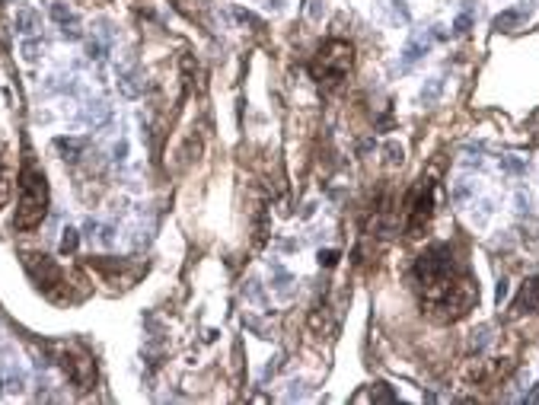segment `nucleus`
Returning a JSON list of instances; mask_svg holds the SVG:
<instances>
[{
  "label": "nucleus",
  "instance_id": "obj_7",
  "mask_svg": "<svg viewBox=\"0 0 539 405\" xmlns=\"http://www.w3.org/2000/svg\"><path fill=\"white\" fill-rule=\"evenodd\" d=\"M539 310V271L533 278H527L521 287L517 300L511 304V316H523V313H536Z\"/></svg>",
  "mask_w": 539,
  "mask_h": 405
},
{
  "label": "nucleus",
  "instance_id": "obj_30",
  "mask_svg": "<svg viewBox=\"0 0 539 405\" xmlns=\"http://www.w3.org/2000/svg\"><path fill=\"white\" fill-rule=\"evenodd\" d=\"M521 402H539V383L530 389V393H523V396H521Z\"/></svg>",
  "mask_w": 539,
  "mask_h": 405
},
{
  "label": "nucleus",
  "instance_id": "obj_11",
  "mask_svg": "<svg viewBox=\"0 0 539 405\" xmlns=\"http://www.w3.org/2000/svg\"><path fill=\"white\" fill-rule=\"evenodd\" d=\"M109 119H112V109L105 102H86L84 112H80V121H84V125H93V128H103Z\"/></svg>",
  "mask_w": 539,
  "mask_h": 405
},
{
  "label": "nucleus",
  "instance_id": "obj_23",
  "mask_svg": "<svg viewBox=\"0 0 539 405\" xmlns=\"http://www.w3.org/2000/svg\"><path fill=\"white\" fill-rule=\"evenodd\" d=\"M469 195H473V182H466V179H463V182H456V188H453V195H450V198L460 204V201H466Z\"/></svg>",
  "mask_w": 539,
  "mask_h": 405
},
{
  "label": "nucleus",
  "instance_id": "obj_16",
  "mask_svg": "<svg viewBox=\"0 0 539 405\" xmlns=\"http://www.w3.org/2000/svg\"><path fill=\"white\" fill-rule=\"evenodd\" d=\"M288 284H290V275L275 262V265H271V287H275V291H284Z\"/></svg>",
  "mask_w": 539,
  "mask_h": 405
},
{
  "label": "nucleus",
  "instance_id": "obj_31",
  "mask_svg": "<svg viewBox=\"0 0 539 405\" xmlns=\"http://www.w3.org/2000/svg\"><path fill=\"white\" fill-rule=\"evenodd\" d=\"M494 297H498V304H501L504 297H507V281H498V287H494Z\"/></svg>",
  "mask_w": 539,
  "mask_h": 405
},
{
  "label": "nucleus",
  "instance_id": "obj_8",
  "mask_svg": "<svg viewBox=\"0 0 539 405\" xmlns=\"http://www.w3.org/2000/svg\"><path fill=\"white\" fill-rule=\"evenodd\" d=\"M533 3L527 0V3H517V7H511V10H501L498 16H494V29L498 32H514V29H521L527 19L533 16Z\"/></svg>",
  "mask_w": 539,
  "mask_h": 405
},
{
  "label": "nucleus",
  "instance_id": "obj_9",
  "mask_svg": "<svg viewBox=\"0 0 539 405\" xmlns=\"http://www.w3.org/2000/svg\"><path fill=\"white\" fill-rule=\"evenodd\" d=\"M431 42H434V36L431 32H418V36H412V42L405 45V51H402V71H409V67H415L421 61V58L431 51Z\"/></svg>",
  "mask_w": 539,
  "mask_h": 405
},
{
  "label": "nucleus",
  "instance_id": "obj_27",
  "mask_svg": "<svg viewBox=\"0 0 539 405\" xmlns=\"http://www.w3.org/2000/svg\"><path fill=\"white\" fill-rule=\"evenodd\" d=\"M112 154H115V160H118V163H125V160H128V140H118Z\"/></svg>",
  "mask_w": 539,
  "mask_h": 405
},
{
  "label": "nucleus",
  "instance_id": "obj_33",
  "mask_svg": "<svg viewBox=\"0 0 539 405\" xmlns=\"http://www.w3.org/2000/svg\"><path fill=\"white\" fill-rule=\"evenodd\" d=\"M0 389H3V380H0Z\"/></svg>",
  "mask_w": 539,
  "mask_h": 405
},
{
  "label": "nucleus",
  "instance_id": "obj_25",
  "mask_svg": "<svg viewBox=\"0 0 539 405\" xmlns=\"http://www.w3.org/2000/svg\"><path fill=\"white\" fill-rule=\"evenodd\" d=\"M514 201H517V211H521V214H530L533 201H530V195L523 192V188H521V192H517V198H514Z\"/></svg>",
  "mask_w": 539,
  "mask_h": 405
},
{
  "label": "nucleus",
  "instance_id": "obj_10",
  "mask_svg": "<svg viewBox=\"0 0 539 405\" xmlns=\"http://www.w3.org/2000/svg\"><path fill=\"white\" fill-rule=\"evenodd\" d=\"M118 90L125 93L128 99L140 96V93H144V71H140L138 64H125V67H118Z\"/></svg>",
  "mask_w": 539,
  "mask_h": 405
},
{
  "label": "nucleus",
  "instance_id": "obj_12",
  "mask_svg": "<svg viewBox=\"0 0 539 405\" xmlns=\"http://www.w3.org/2000/svg\"><path fill=\"white\" fill-rule=\"evenodd\" d=\"M55 147L64 154V160H80V154L86 150V140L84 138H58Z\"/></svg>",
  "mask_w": 539,
  "mask_h": 405
},
{
  "label": "nucleus",
  "instance_id": "obj_2",
  "mask_svg": "<svg viewBox=\"0 0 539 405\" xmlns=\"http://www.w3.org/2000/svg\"><path fill=\"white\" fill-rule=\"evenodd\" d=\"M48 214V182L45 173L38 169L32 160H26L23 166V175H19V204H16V217H13V227L16 230H36L38 223L45 221Z\"/></svg>",
  "mask_w": 539,
  "mask_h": 405
},
{
  "label": "nucleus",
  "instance_id": "obj_32",
  "mask_svg": "<svg viewBox=\"0 0 539 405\" xmlns=\"http://www.w3.org/2000/svg\"><path fill=\"white\" fill-rule=\"evenodd\" d=\"M319 3H323V0H313V7H310V16H313V19L323 16V7H319Z\"/></svg>",
  "mask_w": 539,
  "mask_h": 405
},
{
  "label": "nucleus",
  "instance_id": "obj_18",
  "mask_svg": "<svg viewBox=\"0 0 539 405\" xmlns=\"http://www.w3.org/2000/svg\"><path fill=\"white\" fill-rule=\"evenodd\" d=\"M469 29H473V13H469V10H463V13L453 19V36H466Z\"/></svg>",
  "mask_w": 539,
  "mask_h": 405
},
{
  "label": "nucleus",
  "instance_id": "obj_6",
  "mask_svg": "<svg viewBox=\"0 0 539 405\" xmlns=\"http://www.w3.org/2000/svg\"><path fill=\"white\" fill-rule=\"evenodd\" d=\"M23 265H26L29 278L36 281V287L51 300H67V284L61 268L45 256V252H23Z\"/></svg>",
  "mask_w": 539,
  "mask_h": 405
},
{
  "label": "nucleus",
  "instance_id": "obj_14",
  "mask_svg": "<svg viewBox=\"0 0 539 405\" xmlns=\"http://www.w3.org/2000/svg\"><path fill=\"white\" fill-rule=\"evenodd\" d=\"M440 90H444V80H440V77L428 80V86L421 90V106H434L437 96H440Z\"/></svg>",
  "mask_w": 539,
  "mask_h": 405
},
{
  "label": "nucleus",
  "instance_id": "obj_5",
  "mask_svg": "<svg viewBox=\"0 0 539 405\" xmlns=\"http://www.w3.org/2000/svg\"><path fill=\"white\" fill-rule=\"evenodd\" d=\"M434 192H437V185L431 182V179H421L409 192L405 211H402V217H405V221H402L405 236H412V240L425 236V230H428V223H431V214H434Z\"/></svg>",
  "mask_w": 539,
  "mask_h": 405
},
{
  "label": "nucleus",
  "instance_id": "obj_24",
  "mask_svg": "<svg viewBox=\"0 0 539 405\" xmlns=\"http://www.w3.org/2000/svg\"><path fill=\"white\" fill-rule=\"evenodd\" d=\"M392 13H396L399 23H412V13H409V7H405V0H392Z\"/></svg>",
  "mask_w": 539,
  "mask_h": 405
},
{
  "label": "nucleus",
  "instance_id": "obj_20",
  "mask_svg": "<svg viewBox=\"0 0 539 405\" xmlns=\"http://www.w3.org/2000/svg\"><path fill=\"white\" fill-rule=\"evenodd\" d=\"M42 51H45V42H23V58L26 61H38Z\"/></svg>",
  "mask_w": 539,
  "mask_h": 405
},
{
  "label": "nucleus",
  "instance_id": "obj_15",
  "mask_svg": "<svg viewBox=\"0 0 539 405\" xmlns=\"http://www.w3.org/2000/svg\"><path fill=\"white\" fill-rule=\"evenodd\" d=\"M77 246H80V236H77L74 227H67L64 236H61V252H64V256H71V252H77Z\"/></svg>",
  "mask_w": 539,
  "mask_h": 405
},
{
  "label": "nucleus",
  "instance_id": "obj_28",
  "mask_svg": "<svg viewBox=\"0 0 539 405\" xmlns=\"http://www.w3.org/2000/svg\"><path fill=\"white\" fill-rule=\"evenodd\" d=\"M112 240H115V230H112V227H99V243L112 246Z\"/></svg>",
  "mask_w": 539,
  "mask_h": 405
},
{
  "label": "nucleus",
  "instance_id": "obj_3",
  "mask_svg": "<svg viewBox=\"0 0 539 405\" xmlns=\"http://www.w3.org/2000/svg\"><path fill=\"white\" fill-rule=\"evenodd\" d=\"M48 348L55 354V364L61 367V373H64L80 393L96 386V360L84 341H51Z\"/></svg>",
  "mask_w": 539,
  "mask_h": 405
},
{
  "label": "nucleus",
  "instance_id": "obj_1",
  "mask_svg": "<svg viewBox=\"0 0 539 405\" xmlns=\"http://www.w3.org/2000/svg\"><path fill=\"white\" fill-rule=\"evenodd\" d=\"M415 287H418L421 306L440 323H456L463 319L475 304H479V284L469 275V268L460 262L453 246L437 243L425 249L415 258Z\"/></svg>",
  "mask_w": 539,
  "mask_h": 405
},
{
  "label": "nucleus",
  "instance_id": "obj_22",
  "mask_svg": "<svg viewBox=\"0 0 539 405\" xmlns=\"http://www.w3.org/2000/svg\"><path fill=\"white\" fill-rule=\"evenodd\" d=\"M61 36L71 38V42H77V38H84V29H80V23H77V19H71V23H64V26H61Z\"/></svg>",
  "mask_w": 539,
  "mask_h": 405
},
{
  "label": "nucleus",
  "instance_id": "obj_19",
  "mask_svg": "<svg viewBox=\"0 0 539 405\" xmlns=\"http://www.w3.org/2000/svg\"><path fill=\"white\" fill-rule=\"evenodd\" d=\"M51 16H55V23H61V26H64V23H71V19H77L74 13L67 10V3H61V0H55V3H51Z\"/></svg>",
  "mask_w": 539,
  "mask_h": 405
},
{
  "label": "nucleus",
  "instance_id": "obj_21",
  "mask_svg": "<svg viewBox=\"0 0 539 405\" xmlns=\"http://www.w3.org/2000/svg\"><path fill=\"white\" fill-rule=\"evenodd\" d=\"M501 169H504V173H517V175H523V173H527V163H521L517 157H501Z\"/></svg>",
  "mask_w": 539,
  "mask_h": 405
},
{
  "label": "nucleus",
  "instance_id": "obj_29",
  "mask_svg": "<svg viewBox=\"0 0 539 405\" xmlns=\"http://www.w3.org/2000/svg\"><path fill=\"white\" fill-rule=\"evenodd\" d=\"M386 154H390V163L396 166V163H402V147H396V144H390L386 147Z\"/></svg>",
  "mask_w": 539,
  "mask_h": 405
},
{
  "label": "nucleus",
  "instance_id": "obj_4",
  "mask_svg": "<svg viewBox=\"0 0 539 405\" xmlns=\"http://www.w3.org/2000/svg\"><path fill=\"white\" fill-rule=\"evenodd\" d=\"M351 67H354V48L344 38H329L316 51V58H313L310 74L323 86H338L344 77L351 74Z\"/></svg>",
  "mask_w": 539,
  "mask_h": 405
},
{
  "label": "nucleus",
  "instance_id": "obj_26",
  "mask_svg": "<svg viewBox=\"0 0 539 405\" xmlns=\"http://www.w3.org/2000/svg\"><path fill=\"white\" fill-rule=\"evenodd\" d=\"M335 262H338V252H335V249H325V252H319V265L332 268Z\"/></svg>",
  "mask_w": 539,
  "mask_h": 405
},
{
  "label": "nucleus",
  "instance_id": "obj_17",
  "mask_svg": "<svg viewBox=\"0 0 539 405\" xmlns=\"http://www.w3.org/2000/svg\"><path fill=\"white\" fill-rule=\"evenodd\" d=\"M358 399H373V402H396V396H392L390 389H386V383H377V386L371 389V396H358Z\"/></svg>",
  "mask_w": 539,
  "mask_h": 405
},
{
  "label": "nucleus",
  "instance_id": "obj_13",
  "mask_svg": "<svg viewBox=\"0 0 539 405\" xmlns=\"http://www.w3.org/2000/svg\"><path fill=\"white\" fill-rule=\"evenodd\" d=\"M38 23H42V19H38L36 10H19L16 13V29L23 32V36H32V32L38 29Z\"/></svg>",
  "mask_w": 539,
  "mask_h": 405
}]
</instances>
